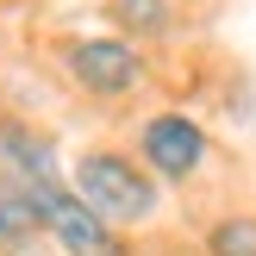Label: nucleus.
<instances>
[{"label": "nucleus", "mask_w": 256, "mask_h": 256, "mask_svg": "<svg viewBox=\"0 0 256 256\" xmlns=\"http://www.w3.org/2000/svg\"><path fill=\"white\" fill-rule=\"evenodd\" d=\"M62 75L88 100H125V94L144 88L150 62H144V44H132L119 32H94V38H69L62 44Z\"/></svg>", "instance_id": "obj_2"}, {"label": "nucleus", "mask_w": 256, "mask_h": 256, "mask_svg": "<svg viewBox=\"0 0 256 256\" xmlns=\"http://www.w3.org/2000/svg\"><path fill=\"white\" fill-rule=\"evenodd\" d=\"M106 12L119 25V38H132V44L175 32V0H106Z\"/></svg>", "instance_id": "obj_6"}, {"label": "nucleus", "mask_w": 256, "mask_h": 256, "mask_svg": "<svg viewBox=\"0 0 256 256\" xmlns=\"http://www.w3.org/2000/svg\"><path fill=\"white\" fill-rule=\"evenodd\" d=\"M32 238H38V212H32V200H25L19 182H6V175H0V250H25Z\"/></svg>", "instance_id": "obj_7"}, {"label": "nucleus", "mask_w": 256, "mask_h": 256, "mask_svg": "<svg viewBox=\"0 0 256 256\" xmlns=\"http://www.w3.org/2000/svg\"><path fill=\"white\" fill-rule=\"evenodd\" d=\"M138 162H144L156 182H169V188H188L200 169H206V156H212V138H206V125L194 119V112H150L144 125H138V150H132Z\"/></svg>", "instance_id": "obj_4"}, {"label": "nucleus", "mask_w": 256, "mask_h": 256, "mask_svg": "<svg viewBox=\"0 0 256 256\" xmlns=\"http://www.w3.org/2000/svg\"><path fill=\"white\" fill-rule=\"evenodd\" d=\"M206 256H256V212H225L206 232Z\"/></svg>", "instance_id": "obj_8"}, {"label": "nucleus", "mask_w": 256, "mask_h": 256, "mask_svg": "<svg viewBox=\"0 0 256 256\" xmlns=\"http://www.w3.org/2000/svg\"><path fill=\"white\" fill-rule=\"evenodd\" d=\"M25 200H32V212H38V232L62 256H125V232H112L100 212H88L82 200L69 194V182L25 188Z\"/></svg>", "instance_id": "obj_3"}, {"label": "nucleus", "mask_w": 256, "mask_h": 256, "mask_svg": "<svg viewBox=\"0 0 256 256\" xmlns=\"http://www.w3.org/2000/svg\"><path fill=\"white\" fill-rule=\"evenodd\" d=\"M0 175L19 182V188L69 182V175H62V156H56V138L38 132V125L19 119V112H0Z\"/></svg>", "instance_id": "obj_5"}, {"label": "nucleus", "mask_w": 256, "mask_h": 256, "mask_svg": "<svg viewBox=\"0 0 256 256\" xmlns=\"http://www.w3.org/2000/svg\"><path fill=\"white\" fill-rule=\"evenodd\" d=\"M69 194L82 200L88 212L112 225V232H138L162 212V182L132 156V150H112V144H94L75 156L69 169Z\"/></svg>", "instance_id": "obj_1"}]
</instances>
